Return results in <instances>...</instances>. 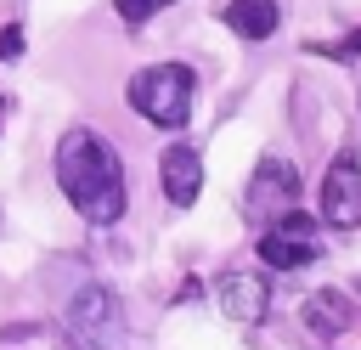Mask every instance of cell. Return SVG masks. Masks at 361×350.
Returning a JSON list of instances; mask_svg holds the SVG:
<instances>
[{"instance_id": "52a82bcc", "label": "cell", "mask_w": 361, "mask_h": 350, "mask_svg": "<svg viewBox=\"0 0 361 350\" xmlns=\"http://www.w3.org/2000/svg\"><path fill=\"white\" fill-rule=\"evenodd\" d=\"M214 299H220V310H226L231 322H265V310H271V282H265L259 271H226V277L214 282Z\"/></svg>"}, {"instance_id": "7a4b0ae2", "label": "cell", "mask_w": 361, "mask_h": 350, "mask_svg": "<svg viewBox=\"0 0 361 350\" xmlns=\"http://www.w3.org/2000/svg\"><path fill=\"white\" fill-rule=\"evenodd\" d=\"M192 90H197V73H192L186 62H152V68H141V73L124 85L130 107H135L147 124H158V130H180V124L192 119Z\"/></svg>"}, {"instance_id": "5bb4252c", "label": "cell", "mask_w": 361, "mask_h": 350, "mask_svg": "<svg viewBox=\"0 0 361 350\" xmlns=\"http://www.w3.org/2000/svg\"><path fill=\"white\" fill-rule=\"evenodd\" d=\"M0 124H6V96H0Z\"/></svg>"}, {"instance_id": "4fadbf2b", "label": "cell", "mask_w": 361, "mask_h": 350, "mask_svg": "<svg viewBox=\"0 0 361 350\" xmlns=\"http://www.w3.org/2000/svg\"><path fill=\"white\" fill-rule=\"evenodd\" d=\"M338 56H361V28H355V34H344V45H338Z\"/></svg>"}, {"instance_id": "8992f818", "label": "cell", "mask_w": 361, "mask_h": 350, "mask_svg": "<svg viewBox=\"0 0 361 350\" xmlns=\"http://www.w3.org/2000/svg\"><path fill=\"white\" fill-rule=\"evenodd\" d=\"M322 220L338 231L361 226V164L355 158H333V169L322 175Z\"/></svg>"}, {"instance_id": "30bf717a", "label": "cell", "mask_w": 361, "mask_h": 350, "mask_svg": "<svg viewBox=\"0 0 361 350\" xmlns=\"http://www.w3.org/2000/svg\"><path fill=\"white\" fill-rule=\"evenodd\" d=\"M226 28L231 34H243V40H271L276 34V23H282V11H276V0H226Z\"/></svg>"}, {"instance_id": "ba28073f", "label": "cell", "mask_w": 361, "mask_h": 350, "mask_svg": "<svg viewBox=\"0 0 361 350\" xmlns=\"http://www.w3.org/2000/svg\"><path fill=\"white\" fill-rule=\"evenodd\" d=\"M158 175H164V198H169L175 209H192V203H197V192H203V158H197V147H186V141L164 147Z\"/></svg>"}, {"instance_id": "277c9868", "label": "cell", "mask_w": 361, "mask_h": 350, "mask_svg": "<svg viewBox=\"0 0 361 350\" xmlns=\"http://www.w3.org/2000/svg\"><path fill=\"white\" fill-rule=\"evenodd\" d=\"M259 260H265L271 271H305V265H316V260H322V231H316V220H310L305 209H293V215L259 226Z\"/></svg>"}, {"instance_id": "9c48e42d", "label": "cell", "mask_w": 361, "mask_h": 350, "mask_svg": "<svg viewBox=\"0 0 361 350\" xmlns=\"http://www.w3.org/2000/svg\"><path fill=\"white\" fill-rule=\"evenodd\" d=\"M350 322H355L350 294H338V288H316V294L305 299V327H310L316 339H338Z\"/></svg>"}, {"instance_id": "5b68a950", "label": "cell", "mask_w": 361, "mask_h": 350, "mask_svg": "<svg viewBox=\"0 0 361 350\" xmlns=\"http://www.w3.org/2000/svg\"><path fill=\"white\" fill-rule=\"evenodd\" d=\"M293 209H299V169L282 164V158H259L254 175H248V192H243V215L254 226H271Z\"/></svg>"}, {"instance_id": "6da1fadb", "label": "cell", "mask_w": 361, "mask_h": 350, "mask_svg": "<svg viewBox=\"0 0 361 350\" xmlns=\"http://www.w3.org/2000/svg\"><path fill=\"white\" fill-rule=\"evenodd\" d=\"M56 186L68 192V203H73L90 226H113V220L124 215V164H118V152H113L96 130H85V124H73V130L56 141Z\"/></svg>"}, {"instance_id": "7c38bea8", "label": "cell", "mask_w": 361, "mask_h": 350, "mask_svg": "<svg viewBox=\"0 0 361 350\" xmlns=\"http://www.w3.org/2000/svg\"><path fill=\"white\" fill-rule=\"evenodd\" d=\"M23 51V28L11 23V28H0V56H17Z\"/></svg>"}, {"instance_id": "8fae6325", "label": "cell", "mask_w": 361, "mask_h": 350, "mask_svg": "<svg viewBox=\"0 0 361 350\" xmlns=\"http://www.w3.org/2000/svg\"><path fill=\"white\" fill-rule=\"evenodd\" d=\"M113 6H118V17H124L130 28H141V23H147L152 11H164L169 0H113Z\"/></svg>"}, {"instance_id": "3957f363", "label": "cell", "mask_w": 361, "mask_h": 350, "mask_svg": "<svg viewBox=\"0 0 361 350\" xmlns=\"http://www.w3.org/2000/svg\"><path fill=\"white\" fill-rule=\"evenodd\" d=\"M62 327L73 339V350H124V305L113 288L102 282H85L68 310H62Z\"/></svg>"}]
</instances>
